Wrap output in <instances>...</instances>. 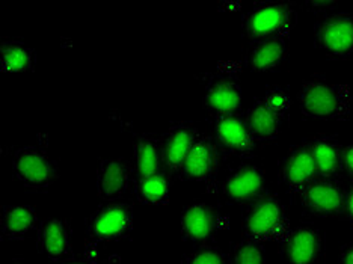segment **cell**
Instances as JSON below:
<instances>
[{
	"instance_id": "6da1fadb",
	"label": "cell",
	"mask_w": 353,
	"mask_h": 264,
	"mask_svg": "<svg viewBox=\"0 0 353 264\" xmlns=\"http://www.w3.org/2000/svg\"><path fill=\"white\" fill-rule=\"evenodd\" d=\"M296 100L302 115L311 119L344 121L353 112L350 86L320 74L303 80Z\"/></svg>"
},
{
	"instance_id": "7a4b0ae2",
	"label": "cell",
	"mask_w": 353,
	"mask_h": 264,
	"mask_svg": "<svg viewBox=\"0 0 353 264\" xmlns=\"http://www.w3.org/2000/svg\"><path fill=\"white\" fill-rule=\"evenodd\" d=\"M292 106V97L284 86H269L248 108L245 119L256 143H269L283 133Z\"/></svg>"
},
{
	"instance_id": "3957f363",
	"label": "cell",
	"mask_w": 353,
	"mask_h": 264,
	"mask_svg": "<svg viewBox=\"0 0 353 264\" xmlns=\"http://www.w3.org/2000/svg\"><path fill=\"white\" fill-rule=\"evenodd\" d=\"M298 23V11L290 2H260L242 15V32L248 43L288 38Z\"/></svg>"
},
{
	"instance_id": "277c9868",
	"label": "cell",
	"mask_w": 353,
	"mask_h": 264,
	"mask_svg": "<svg viewBox=\"0 0 353 264\" xmlns=\"http://www.w3.org/2000/svg\"><path fill=\"white\" fill-rule=\"evenodd\" d=\"M134 227V212L125 201L104 203L85 219L86 245L97 251L100 245L121 242L132 234Z\"/></svg>"
},
{
	"instance_id": "5b68a950",
	"label": "cell",
	"mask_w": 353,
	"mask_h": 264,
	"mask_svg": "<svg viewBox=\"0 0 353 264\" xmlns=\"http://www.w3.org/2000/svg\"><path fill=\"white\" fill-rule=\"evenodd\" d=\"M243 236L260 243L279 242L288 230V216L285 205L274 192H266L254 203L246 205L242 221Z\"/></svg>"
},
{
	"instance_id": "8992f818",
	"label": "cell",
	"mask_w": 353,
	"mask_h": 264,
	"mask_svg": "<svg viewBox=\"0 0 353 264\" xmlns=\"http://www.w3.org/2000/svg\"><path fill=\"white\" fill-rule=\"evenodd\" d=\"M14 179L23 187L35 192L50 189L59 177L58 165L46 150L35 145L20 147L11 159Z\"/></svg>"
},
{
	"instance_id": "52a82bcc",
	"label": "cell",
	"mask_w": 353,
	"mask_h": 264,
	"mask_svg": "<svg viewBox=\"0 0 353 264\" xmlns=\"http://www.w3.org/2000/svg\"><path fill=\"white\" fill-rule=\"evenodd\" d=\"M312 39L327 58H349L353 54V12L335 11L322 15L314 23Z\"/></svg>"
},
{
	"instance_id": "ba28073f",
	"label": "cell",
	"mask_w": 353,
	"mask_h": 264,
	"mask_svg": "<svg viewBox=\"0 0 353 264\" xmlns=\"http://www.w3.org/2000/svg\"><path fill=\"white\" fill-rule=\"evenodd\" d=\"M278 243L279 255L285 264H320L325 257V234L310 223L290 227Z\"/></svg>"
},
{
	"instance_id": "9c48e42d",
	"label": "cell",
	"mask_w": 353,
	"mask_h": 264,
	"mask_svg": "<svg viewBox=\"0 0 353 264\" xmlns=\"http://www.w3.org/2000/svg\"><path fill=\"white\" fill-rule=\"evenodd\" d=\"M221 195L225 201L237 205H250L263 194H266V174L255 163H240L223 177Z\"/></svg>"
},
{
	"instance_id": "30bf717a",
	"label": "cell",
	"mask_w": 353,
	"mask_h": 264,
	"mask_svg": "<svg viewBox=\"0 0 353 264\" xmlns=\"http://www.w3.org/2000/svg\"><path fill=\"white\" fill-rule=\"evenodd\" d=\"M213 138L219 143L225 156L240 159L251 157L256 150V141L248 127L242 112L212 116Z\"/></svg>"
},
{
	"instance_id": "8fae6325",
	"label": "cell",
	"mask_w": 353,
	"mask_h": 264,
	"mask_svg": "<svg viewBox=\"0 0 353 264\" xmlns=\"http://www.w3.org/2000/svg\"><path fill=\"white\" fill-rule=\"evenodd\" d=\"M136 180L134 167L123 157H103L95 170L97 196L106 203L121 201L133 190Z\"/></svg>"
},
{
	"instance_id": "7c38bea8",
	"label": "cell",
	"mask_w": 353,
	"mask_h": 264,
	"mask_svg": "<svg viewBox=\"0 0 353 264\" xmlns=\"http://www.w3.org/2000/svg\"><path fill=\"white\" fill-rule=\"evenodd\" d=\"M346 187L336 179L317 177L298 195L302 209L319 218H339L344 214Z\"/></svg>"
},
{
	"instance_id": "4fadbf2b",
	"label": "cell",
	"mask_w": 353,
	"mask_h": 264,
	"mask_svg": "<svg viewBox=\"0 0 353 264\" xmlns=\"http://www.w3.org/2000/svg\"><path fill=\"white\" fill-rule=\"evenodd\" d=\"M319 177L308 141L288 148L279 165V183L290 195L298 196L311 181Z\"/></svg>"
},
{
	"instance_id": "5bb4252c",
	"label": "cell",
	"mask_w": 353,
	"mask_h": 264,
	"mask_svg": "<svg viewBox=\"0 0 353 264\" xmlns=\"http://www.w3.org/2000/svg\"><path fill=\"white\" fill-rule=\"evenodd\" d=\"M222 213L214 205L195 201L188 204L180 216V234L190 243L205 245L222 230Z\"/></svg>"
},
{
	"instance_id": "9a60e30c",
	"label": "cell",
	"mask_w": 353,
	"mask_h": 264,
	"mask_svg": "<svg viewBox=\"0 0 353 264\" xmlns=\"http://www.w3.org/2000/svg\"><path fill=\"white\" fill-rule=\"evenodd\" d=\"M225 159L219 143L210 134L199 133L195 145L184 160L180 179L189 181H208L216 177Z\"/></svg>"
},
{
	"instance_id": "2e32d148",
	"label": "cell",
	"mask_w": 353,
	"mask_h": 264,
	"mask_svg": "<svg viewBox=\"0 0 353 264\" xmlns=\"http://www.w3.org/2000/svg\"><path fill=\"white\" fill-rule=\"evenodd\" d=\"M37 250L50 263L59 264L74 255L73 228L65 218H49L37 230Z\"/></svg>"
},
{
	"instance_id": "e0dca14e",
	"label": "cell",
	"mask_w": 353,
	"mask_h": 264,
	"mask_svg": "<svg viewBox=\"0 0 353 264\" xmlns=\"http://www.w3.org/2000/svg\"><path fill=\"white\" fill-rule=\"evenodd\" d=\"M242 105L243 92L234 77L228 74H216L205 82L203 108L210 116L236 114L242 110Z\"/></svg>"
},
{
	"instance_id": "ac0fdd59",
	"label": "cell",
	"mask_w": 353,
	"mask_h": 264,
	"mask_svg": "<svg viewBox=\"0 0 353 264\" xmlns=\"http://www.w3.org/2000/svg\"><path fill=\"white\" fill-rule=\"evenodd\" d=\"M199 133L201 132L189 121H175L166 129L162 136L163 170L172 177L180 174L184 160L195 145Z\"/></svg>"
},
{
	"instance_id": "d6986e66",
	"label": "cell",
	"mask_w": 353,
	"mask_h": 264,
	"mask_svg": "<svg viewBox=\"0 0 353 264\" xmlns=\"http://www.w3.org/2000/svg\"><path fill=\"white\" fill-rule=\"evenodd\" d=\"M39 216L32 205L8 204L0 209V236L5 240H21L38 230Z\"/></svg>"
},
{
	"instance_id": "ffe728a7",
	"label": "cell",
	"mask_w": 353,
	"mask_h": 264,
	"mask_svg": "<svg viewBox=\"0 0 353 264\" xmlns=\"http://www.w3.org/2000/svg\"><path fill=\"white\" fill-rule=\"evenodd\" d=\"M288 56V38H272L250 44L245 63L252 73H272L285 62Z\"/></svg>"
},
{
	"instance_id": "44dd1931",
	"label": "cell",
	"mask_w": 353,
	"mask_h": 264,
	"mask_svg": "<svg viewBox=\"0 0 353 264\" xmlns=\"http://www.w3.org/2000/svg\"><path fill=\"white\" fill-rule=\"evenodd\" d=\"M319 177L336 179L343 172V145L335 134H317L308 139Z\"/></svg>"
},
{
	"instance_id": "7402d4cb",
	"label": "cell",
	"mask_w": 353,
	"mask_h": 264,
	"mask_svg": "<svg viewBox=\"0 0 353 264\" xmlns=\"http://www.w3.org/2000/svg\"><path fill=\"white\" fill-rule=\"evenodd\" d=\"M133 167L136 179L163 171L162 138L156 133H141L133 143Z\"/></svg>"
},
{
	"instance_id": "603a6c76",
	"label": "cell",
	"mask_w": 353,
	"mask_h": 264,
	"mask_svg": "<svg viewBox=\"0 0 353 264\" xmlns=\"http://www.w3.org/2000/svg\"><path fill=\"white\" fill-rule=\"evenodd\" d=\"M172 175L165 170L134 180L133 194L141 204L165 205L171 198Z\"/></svg>"
},
{
	"instance_id": "cb8c5ba5",
	"label": "cell",
	"mask_w": 353,
	"mask_h": 264,
	"mask_svg": "<svg viewBox=\"0 0 353 264\" xmlns=\"http://www.w3.org/2000/svg\"><path fill=\"white\" fill-rule=\"evenodd\" d=\"M37 67V53L23 39H5L0 45V68L5 73H28Z\"/></svg>"
},
{
	"instance_id": "d4e9b609",
	"label": "cell",
	"mask_w": 353,
	"mask_h": 264,
	"mask_svg": "<svg viewBox=\"0 0 353 264\" xmlns=\"http://www.w3.org/2000/svg\"><path fill=\"white\" fill-rule=\"evenodd\" d=\"M227 255L228 264H266L264 245L246 236L237 240Z\"/></svg>"
},
{
	"instance_id": "484cf974",
	"label": "cell",
	"mask_w": 353,
	"mask_h": 264,
	"mask_svg": "<svg viewBox=\"0 0 353 264\" xmlns=\"http://www.w3.org/2000/svg\"><path fill=\"white\" fill-rule=\"evenodd\" d=\"M175 264H228V255L222 247L201 245L190 254L184 255Z\"/></svg>"
},
{
	"instance_id": "4316f807",
	"label": "cell",
	"mask_w": 353,
	"mask_h": 264,
	"mask_svg": "<svg viewBox=\"0 0 353 264\" xmlns=\"http://www.w3.org/2000/svg\"><path fill=\"white\" fill-rule=\"evenodd\" d=\"M341 170L353 180V143L343 145V156H341Z\"/></svg>"
},
{
	"instance_id": "83f0119b",
	"label": "cell",
	"mask_w": 353,
	"mask_h": 264,
	"mask_svg": "<svg viewBox=\"0 0 353 264\" xmlns=\"http://www.w3.org/2000/svg\"><path fill=\"white\" fill-rule=\"evenodd\" d=\"M305 6L311 12H323L325 15L329 14V11H332L334 8L339 6V3L331 2V0H310V2H305Z\"/></svg>"
},
{
	"instance_id": "f1b7e54d",
	"label": "cell",
	"mask_w": 353,
	"mask_h": 264,
	"mask_svg": "<svg viewBox=\"0 0 353 264\" xmlns=\"http://www.w3.org/2000/svg\"><path fill=\"white\" fill-rule=\"evenodd\" d=\"M59 264H97V255L86 251L83 255H71L70 258L63 260Z\"/></svg>"
},
{
	"instance_id": "f546056e",
	"label": "cell",
	"mask_w": 353,
	"mask_h": 264,
	"mask_svg": "<svg viewBox=\"0 0 353 264\" xmlns=\"http://www.w3.org/2000/svg\"><path fill=\"white\" fill-rule=\"evenodd\" d=\"M344 218L353 227V185L346 187V194H344Z\"/></svg>"
},
{
	"instance_id": "4dcf8cb0",
	"label": "cell",
	"mask_w": 353,
	"mask_h": 264,
	"mask_svg": "<svg viewBox=\"0 0 353 264\" xmlns=\"http://www.w3.org/2000/svg\"><path fill=\"white\" fill-rule=\"evenodd\" d=\"M339 264H353V242L341 246L339 254Z\"/></svg>"
},
{
	"instance_id": "1f68e13d",
	"label": "cell",
	"mask_w": 353,
	"mask_h": 264,
	"mask_svg": "<svg viewBox=\"0 0 353 264\" xmlns=\"http://www.w3.org/2000/svg\"><path fill=\"white\" fill-rule=\"evenodd\" d=\"M6 264H30V263H28V261H25V260H21V258H14V260H11V261H8Z\"/></svg>"
}]
</instances>
